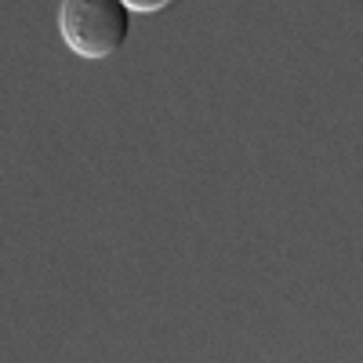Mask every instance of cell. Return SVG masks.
<instances>
[{"mask_svg":"<svg viewBox=\"0 0 363 363\" xmlns=\"http://www.w3.org/2000/svg\"><path fill=\"white\" fill-rule=\"evenodd\" d=\"M171 4H178V0H124V8L138 11V15H153V11H164Z\"/></svg>","mask_w":363,"mask_h":363,"instance_id":"7a4b0ae2","label":"cell"},{"mask_svg":"<svg viewBox=\"0 0 363 363\" xmlns=\"http://www.w3.org/2000/svg\"><path fill=\"white\" fill-rule=\"evenodd\" d=\"M131 33L124 0H58V37L87 62L113 58Z\"/></svg>","mask_w":363,"mask_h":363,"instance_id":"6da1fadb","label":"cell"}]
</instances>
